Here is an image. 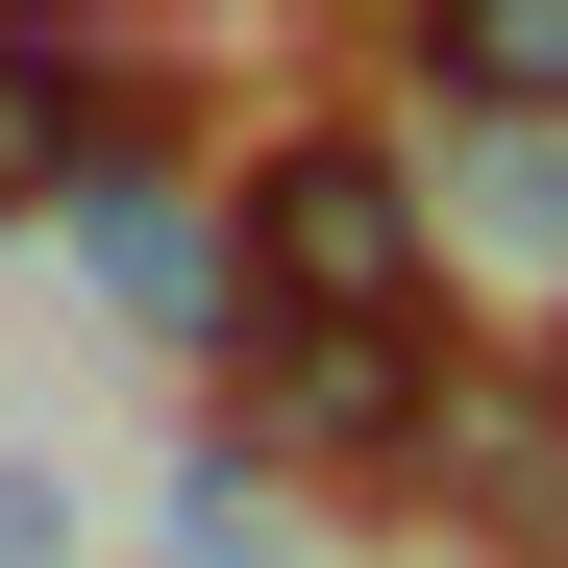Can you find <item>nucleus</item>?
Here are the masks:
<instances>
[{
	"label": "nucleus",
	"mask_w": 568,
	"mask_h": 568,
	"mask_svg": "<svg viewBox=\"0 0 568 568\" xmlns=\"http://www.w3.org/2000/svg\"><path fill=\"white\" fill-rule=\"evenodd\" d=\"M74 544V495H50V469H0V568H50Z\"/></svg>",
	"instance_id": "nucleus-9"
},
{
	"label": "nucleus",
	"mask_w": 568,
	"mask_h": 568,
	"mask_svg": "<svg viewBox=\"0 0 568 568\" xmlns=\"http://www.w3.org/2000/svg\"><path fill=\"white\" fill-rule=\"evenodd\" d=\"M445 420H469V346L445 322H272L247 346V445H272V495H420L445 469Z\"/></svg>",
	"instance_id": "nucleus-3"
},
{
	"label": "nucleus",
	"mask_w": 568,
	"mask_h": 568,
	"mask_svg": "<svg viewBox=\"0 0 568 568\" xmlns=\"http://www.w3.org/2000/svg\"><path fill=\"white\" fill-rule=\"evenodd\" d=\"M445 272H519L568 322V124H445Z\"/></svg>",
	"instance_id": "nucleus-6"
},
{
	"label": "nucleus",
	"mask_w": 568,
	"mask_h": 568,
	"mask_svg": "<svg viewBox=\"0 0 568 568\" xmlns=\"http://www.w3.org/2000/svg\"><path fill=\"white\" fill-rule=\"evenodd\" d=\"M519 371H544V396H568V322H544V346H519Z\"/></svg>",
	"instance_id": "nucleus-10"
},
{
	"label": "nucleus",
	"mask_w": 568,
	"mask_h": 568,
	"mask_svg": "<svg viewBox=\"0 0 568 568\" xmlns=\"http://www.w3.org/2000/svg\"><path fill=\"white\" fill-rule=\"evenodd\" d=\"M149 100H124V50H74V26H0V223H74V173H100Z\"/></svg>",
	"instance_id": "nucleus-5"
},
{
	"label": "nucleus",
	"mask_w": 568,
	"mask_h": 568,
	"mask_svg": "<svg viewBox=\"0 0 568 568\" xmlns=\"http://www.w3.org/2000/svg\"><path fill=\"white\" fill-rule=\"evenodd\" d=\"M247 297L272 322H445V173L396 124H272L247 149Z\"/></svg>",
	"instance_id": "nucleus-1"
},
{
	"label": "nucleus",
	"mask_w": 568,
	"mask_h": 568,
	"mask_svg": "<svg viewBox=\"0 0 568 568\" xmlns=\"http://www.w3.org/2000/svg\"><path fill=\"white\" fill-rule=\"evenodd\" d=\"M420 519H445L469 568H568V396H544V371H469V420H445V469H420Z\"/></svg>",
	"instance_id": "nucleus-4"
},
{
	"label": "nucleus",
	"mask_w": 568,
	"mask_h": 568,
	"mask_svg": "<svg viewBox=\"0 0 568 568\" xmlns=\"http://www.w3.org/2000/svg\"><path fill=\"white\" fill-rule=\"evenodd\" d=\"M50 247L100 272V322L199 346V371H247V346H272V297H247V173H199L173 124H124L100 173H74V223H50Z\"/></svg>",
	"instance_id": "nucleus-2"
},
{
	"label": "nucleus",
	"mask_w": 568,
	"mask_h": 568,
	"mask_svg": "<svg viewBox=\"0 0 568 568\" xmlns=\"http://www.w3.org/2000/svg\"><path fill=\"white\" fill-rule=\"evenodd\" d=\"M420 100L445 124H568V0H420Z\"/></svg>",
	"instance_id": "nucleus-7"
},
{
	"label": "nucleus",
	"mask_w": 568,
	"mask_h": 568,
	"mask_svg": "<svg viewBox=\"0 0 568 568\" xmlns=\"http://www.w3.org/2000/svg\"><path fill=\"white\" fill-rule=\"evenodd\" d=\"M173 568H322V544H297V495H272V445H247V420H199V445H173Z\"/></svg>",
	"instance_id": "nucleus-8"
}]
</instances>
